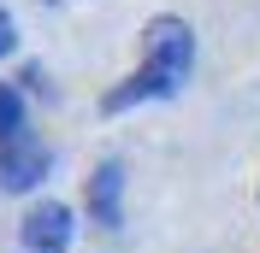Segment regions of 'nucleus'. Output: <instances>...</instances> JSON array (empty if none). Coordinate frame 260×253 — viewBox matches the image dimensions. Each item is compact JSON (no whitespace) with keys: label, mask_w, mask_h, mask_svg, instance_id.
Returning <instances> with one entry per match:
<instances>
[{"label":"nucleus","mask_w":260,"mask_h":253,"mask_svg":"<svg viewBox=\"0 0 260 253\" xmlns=\"http://www.w3.org/2000/svg\"><path fill=\"white\" fill-rule=\"evenodd\" d=\"M142 71H154L160 82H172L178 89L183 77H189V65H195V35L183 18H148V30H142Z\"/></svg>","instance_id":"obj_1"},{"label":"nucleus","mask_w":260,"mask_h":253,"mask_svg":"<svg viewBox=\"0 0 260 253\" xmlns=\"http://www.w3.org/2000/svg\"><path fill=\"white\" fill-rule=\"evenodd\" d=\"M89 218L101 230H118L124 224V165L118 159L95 165V177H89Z\"/></svg>","instance_id":"obj_2"},{"label":"nucleus","mask_w":260,"mask_h":253,"mask_svg":"<svg viewBox=\"0 0 260 253\" xmlns=\"http://www.w3.org/2000/svg\"><path fill=\"white\" fill-rule=\"evenodd\" d=\"M24 247L30 253H65L71 247V206L42 200L30 218H24Z\"/></svg>","instance_id":"obj_3"},{"label":"nucleus","mask_w":260,"mask_h":253,"mask_svg":"<svg viewBox=\"0 0 260 253\" xmlns=\"http://www.w3.org/2000/svg\"><path fill=\"white\" fill-rule=\"evenodd\" d=\"M42 171H48V153H42V142H6L0 147V189H12V194H24V189H36L42 183Z\"/></svg>","instance_id":"obj_4"},{"label":"nucleus","mask_w":260,"mask_h":253,"mask_svg":"<svg viewBox=\"0 0 260 253\" xmlns=\"http://www.w3.org/2000/svg\"><path fill=\"white\" fill-rule=\"evenodd\" d=\"M166 95H178V89H172V82H160L154 71H136L124 89H113V95H107V112H124V106H136V100H166Z\"/></svg>","instance_id":"obj_5"},{"label":"nucleus","mask_w":260,"mask_h":253,"mask_svg":"<svg viewBox=\"0 0 260 253\" xmlns=\"http://www.w3.org/2000/svg\"><path fill=\"white\" fill-rule=\"evenodd\" d=\"M18 136H24V95L12 82H0V147L18 142Z\"/></svg>","instance_id":"obj_6"},{"label":"nucleus","mask_w":260,"mask_h":253,"mask_svg":"<svg viewBox=\"0 0 260 253\" xmlns=\"http://www.w3.org/2000/svg\"><path fill=\"white\" fill-rule=\"evenodd\" d=\"M12 41H18V24H12V12H6V6H0V59H6V53H12Z\"/></svg>","instance_id":"obj_7"}]
</instances>
